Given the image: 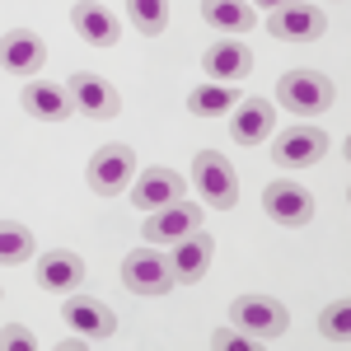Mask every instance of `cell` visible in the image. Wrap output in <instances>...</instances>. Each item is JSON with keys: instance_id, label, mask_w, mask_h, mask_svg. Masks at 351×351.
<instances>
[{"instance_id": "cell-21", "label": "cell", "mask_w": 351, "mask_h": 351, "mask_svg": "<svg viewBox=\"0 0 351 351\" xmlns=\"http://www.w3.org/2000/svg\"><path fill=\"white\" fill-rule=\"evenodd\" d=\"M234 104H239V89L234 84H220V80L197 84L188 94V112H197V117H220V112H230Z\"/></svg>"}, {"instance_id": "cell-27", "label": "cell", "mask_w": 351, "mask_h": 351, "mask_svg": "<svg viewBox=\"0 0 351 351\" xmlns=\"http://www.w3.org/2000/svg\"><path fill=\"white\" fill-rule=\"evenodd\" d=\"M267 10H281V5H295V0H263Z\"/></svg>"}, {"instance_id": "cell-24", "label": "cell", "mask_w": 351, "mask_h": 351, "mask_svg": "<svg viewBox=\"0 0 351 351\" xmlns=\"http://www.w3.org/2000/svg\"><path fill=\"white\" fill-rule=\"evenodd\" d=\"M33 258V234L14 220H0V263H28Z\"/></svg>"}, {"instance_id": "cell-5", "label": "cell", "mask_w": 351, "mask_h": 351, "mask_svg": "<svg viewBox=\"0 0 351 351\" xmlns=\"http://www.w3.org/2000/svg\"><path fill=\"white\" fill-rule=\"evenodd\" d=\"M84 178H89V188L99 192V197H117V192L132 188L136 178V150L132 145H104V150H94V160L84 169Z\"/></svg>"}, {"instance_id": "cell-4", "label": "cell", "mask_w": 351, "mask_h": 351, "mask_svg": "<svg viewBox=\"0 0 351 351\" xmlns=\"http://www.w3.org/2000/svg\"><path fill=\"white\" fill-rule=\"evenodd\" d=\"M230 319H234V328H243L248 337H258L263 347L291 328L286 304H281V300H271V295H239L234 304H230Z\"/></svg>"}, {"instance_id": "cell-26", "label": "cell", "mask_w": 351, "mask_h": 351, "mask_svg": "<svg viewBox=\"0 0 351 351\" xmlns=\"http://www.w3.org/2000/svg\"><path fill=\"white\" fill-rule=\"evenodd\" d=\"M0 347L5 351H33L38 342H33V332H28L24 324H5L0 328Z\"/></svg>"}, {"instance_id": "cell-7", "label": "cell", "mask_w": 351, "mask_h": 351, "mask_svg": "<svg viewBox=\"0 0 351 351\" xmlns=\"http://www.w3.org/2000/svg\"><path fill=\"white\" fill-rule=\"evenodd\" d=\"M263 211H267L276 225L300 230V225H309V220H314V197H309V188H300V183L276 178V183L263 188Z\"/></svg>"}, {"instance_id": "cell-1", "label": "cell", "mask_w": 351, "mask_h": 351, "mask_svg": "<svg viewBox=\"0 0 351 351\" xmlns=\"http://www.w3.org/2000/svg\"><path fill=\"white\" fill-rule=\"evenodd\" d=\"M332 99H337V89H332V80H328L324 71H286L276 80V104L286 112H300V117L328 112Z\"/></svg>"}, {"instance_id": "cell-15", "label": "cell", "mask_w": 351, "mask_h": 351, "mask_svg": "<svg viewBox=\"0 0 351 351\" xmlns=\"http://www.w3.org/2000/svg\"><path fill=\"white\" fill-rule=\"evenodd\" d=\"M19 104H24V112L38 117V122H66V117L75 112L71 89H66V84H47V80H28L24 94H19Z\"/></svg>"}, {"instance_id": "cell-25", "label": "cell", "mask_w": 351, "mask_h": 351, "mask_svg": "<svg viewBox=\"0 0 351 351\" xmlns=\"http://www.w3.org/2000/svg\"><path fill=\"white\" fill-rule=\"evenodd\" d=\"M211 347H216V351H258L263 342L248 337L243 328H216V332H211Z\"/></svg>"}, {"instance_id": "cell-8", "label": "cell", "mask_w": 351, "mask_h": 351, "mask_svg": "<svg viewBox=\"0 0 351 351\" xmlns=\"http://www.w3.org/2000/svg\"><path fill=\"white\" fill-rule=\"evenodd\" d=\"M328 132L319 127H291V132L276 136V145H271V164H281V169H309V164H319L328 155Z\"/></svg>"}, {"instance_id": "cell-18", "label": "cell", "mask_w": 351, "mask_h": 351, "mask_svg": "<svg viewBox=\"0 0 351 351\" xmlns=\"http://www.w3.org/2000/svg\"><path fill=\"white\" fill-rule=\"evenodd\" d=\"M211 258H216V239L206 234V230H192L188 239L173 243V276L183 281V286H192V281H202L206 276V267H211Z\"/></svg>"}, {"instance_id": "cell-10", "label": "cell", "mask_w": 351, "mask_h": 351, "mask_svg": "<svg viewBox=\"0 0 351 351\" xmlns=\"http://www.w3.org/2000/svg\"><path fill=\"white\" fill-rule=\"evenodd\" d=\"M145 230V243H178L188 239L192 230H202V206L197 202H173V206H160V211H150V225H141Z\"/></svg>"}, {"instance_id": "cell-28", "label": "cell", "mask_w": 351, "mask_h": 351, "mask_svg": "<svg viewBox=\"0 0 351 351\" xmlns=\"http://www.w3.org/2000/svg\"><path fill=\"white\" fill-rule=\"evenodd\" d=\"M0 300H5V291H0Z\"/></svg>"}, {"instance_id": "cell-3", "label": "cell", "mask_w": 351, "mask_h": 351, "mask_svg": "<svg viewBox=\"0 0 351 351\" xmlns=\"http://www.w3.org/2000/svg\"><path fill=\"white\" fill-rule=\"evenodd\" d=\"M122 286L132 295H169L178 286V276H173V263L164 253H155V243H145V248L122 258Z\"/></svg>"}, {"instance_id": "cell-14", "label": "cell", "mask_w": 351, "mask_h": 351, "mask_svg": "<svg viewBox=\"0 0 351 351\" xmlns=\"http://www.w3.org/2000/svg\"><path fill=\"white\" fill-rule=\"evenodd\" d=\"M38 286L43 291H52V295H71L75 286L84 281V258L80 253H71V248H52V253H43L38 258Z\"/></svg>"}, {"instance_id": "cell-23", "label": "cell", "mask_w": 351, "mask_h": 351, "mask_svg": "<svg viewBox=\"0 0 351 351\" xmlns=\"http://www.w3.org/2000/svg\"><path fill=\"white\" fill-rule=\"evenodd\" d=\"M319 332H324L328 342L347 347V342H351V300H332V304H324V314H319Z\"/></svg>"}, {"instance_id": "cell-9", "label": "cell", "mask_w": 351, "mask_h": 351, "mask_svg": "<svg viewBox=\"0 0 351 351\" xmlns=\"http://www.w3.org/2000/svg\"><path fill=\"white\" fill-rule=\"evenodd\" d=\"M66 89H71V99H75V112L94 117V122H108V117H117V112H122L117 89H112L104 75H94V71H75Z\"/></svg>"}, {"instance_id": "cell-19", "label": "cell", "mask_w": 351, "mask_h": 351, "mask_svg": "<svg viewBox=\"0 0 351 351\" xmlns=\"http://www.w3.org/2000/svg\"><path fill=\"white\" fill-rule=\"evenodd\" d=\"M61 319L75 328V332H84V337H112L117 332V319H112L108 304L104 300H89V295H75V291L61 304Z\"/></svg>"}, {"instance_id": "cell-16", "label": "cell", "mask_w": 351, "mask_h": 351, "mask_svg": "<svg viewBox=\"0 0 351 351\" xmlns=\"http://www.w3.org/2000/svg\"><path fill=\"white\" fill-rule=\"evenodd\" d=\"M202 71L216 75L220 84H234L253 71V52H248V43H239V38H220V43H211L202 52Z\"/></svg>"}, {"instance_id": "cell-17", "label": "cell", "mask_w": 351, "mask_h": 351, "mask_svg": "<svg viewBox=\"0 0 351 351\" xmlns=\"http://www.w3.org/2000/svg\"><path fill=\"white\" fill-rule=\"evenodd\" d=\"M71 24H75V33H80L84 43H94V47H117V38H122L117 14H112L108 5H99V0H75Z\"/></svg>"}, {"instance_id": "cell-12", "label": "cell", "mask_w": 351, "mask_h": 351, "mask_svg": "<svg viewBox=\"0 0 351 351\" xmlns=\"http://www.w3.org/2000/svg\"><path fill=\"white\" fill-rule=\"evenodd\" d=\"M271 132H276V108H271L263 94L239 99V104L230 108V136H234L239 145H263Z\"/></svg>"}, {"instance_id": "cell-13", "label": "cell", "mask_w": 351, "mask_h": 351, "mask_svg": "<svg viewBox=\"0 0 351 351\" xmlns=\"http://www.w3.org/2000/svg\"><path fill=\"white\" fill-rule=\"evenodd\" d=\"M43 61H47V43H43L33 28H10V33L0 38V66H5L10 75H38Z\"/></svg>"}, {"instance_id": "cell-20", "label": "cell", "mask_w": 351, "mask_h": 351, "mask_svg": "<svg viewBox=\"0 0 351 351\" xmlns=\"http://www.w3.org/2000/svg\"><path fill=\"white\" fill-rule=\"evenodd\" d=\"M202 19L220 33H253V24H258L248 0H202Z\"/></svg>"}, {"instance_id": "cell-11", "label": "cell", "mask_w": 351, "mask_h": 351, "mask_svg": "<svg viewBox=\"0 0 351 351\" xmlns=\"http://www.w3.org/2000/svg\"><path fill=\"white\" fill-rule=\"evenodd\" d=\"M127 192H132V206H136V211H160V206L183 202L188 183H183V173H173V169H145Z\"/></svg>"}, {"instance_id": "cell-6", "label": "cell", "mask_w": 351, "mask_h": 351, "mask_svg": "<svg viewBox=\"0 0 351 351\" xmlns=\"http://www.w3.org/2000/svg\"><path fill=\"white\" fill-rule=\"evenodd\" d=\"M267 33H271V38H281V43H314V38H324V33H328V14L319 10V5H309V0H295V5L271 10Z\"/></svg>"}, {"instance_id": "cell-2", "label": "cell", "mask_w": 351, "mask_h": 351, "mask_svg": "<svg viewBox=\"0 0 351 351\" xmlns=\"http://www.w3.org/2000/svg\"><path fill=\"white\" fill-rule=\"evenodd\" d=\"M192 183L202 188V202L216 206V211H230L239 202V173L220 150H197L192 155Z\"/></svg>"}, {"instance_id": "cell-22", "label": "cell", "mask_w": 351, "mask_h": 351, "mask_svg": "<svg viewBox=\"0 0 351 351\" xmlns=\"http://www.w3.org/2000/svg\"><path fill=\"white\" fill-rule=\"evenodd\" d=\"M127 19H132L136 33L160 38L169 28V0H127Z\"/></svg>"}]
</instances>
